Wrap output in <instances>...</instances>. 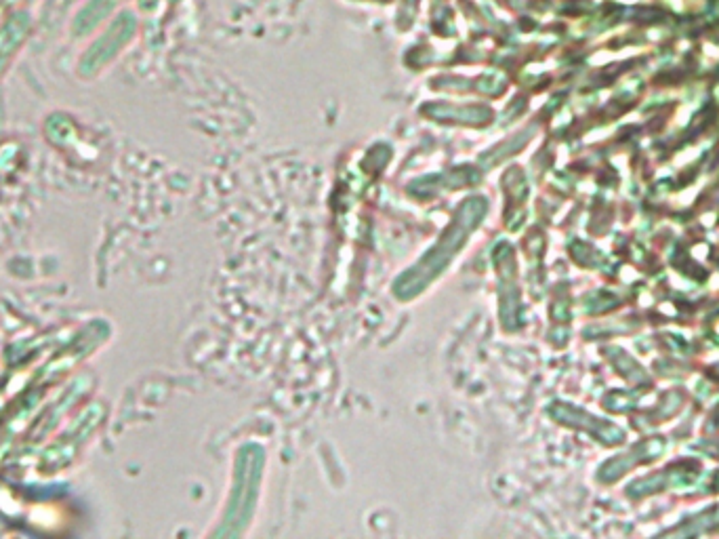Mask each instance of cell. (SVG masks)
<instances>
[{
  "label": "cell",
  "instance_id": "52a82bcc",
  "mask_svg": "<svg viewBox=\"0 0 719 539\" xmlns=\"http://www.w3.org/2000/svg\"><path fill=\"white\" fill-rule=\"evenodd\" d=\"M610 352H612L610 358L614 361L616 369H619V373H621L625 379H629L631 384H646V382H648V375H646L644 367H642L638 361H633V358H631L625 350L614 348V350H610Z\"/></svg>",
  "mask_w": 719,
  "mask_h": 539
},
{
  "label": "cell",
  "instance_id": "8992f818",
  "mask_svg": "<svg viewBox=\"0 0 719 539\" xmlns=\"http://www.w3.org/2000/svg\"><path fill=\"white\" fill-rule=\"evenodd\" d=\"M116 3L118 0H89V3L76 13V19H74L76 36L91 32L101 22V19L110 15V11L114 9Z\"/></svg>",
  "mask_w": 719,
  "mask_h": 539
},
{
  "label": "cell",
  "instance_id": "3957f363",
  "mask_svg": "<svg viewBox=\"0 0 719 539\" xmlns=\"http://www.w3.org/2000/svg\"><path fill=\"white\" fill-rule=\"evenodd\" d=\"M553 415H556L558 419H562L564 424H568L572 428H579V430L589 432L591 436H595L600 443H604L608 447L621 445L625 441V432L619 426L602 422V419L593 417V415H589V413H585L581 409H574V407H568V405H558L556 409H553Z\"/></svg>",
  "mask_w": 719,
  "mask_h": 539
},
{
  "label": "cell",
  "instance_id": "277c9868",
  "mask_svg": "<svg viewBox=\"0 0 719 539\" xmlns=\"http://www.w3.org/2000/svg\"><path fill=\"white\" fill-rule=\"evenodd\" d=\"M30 28H32V19L26 11L11 15L3 24V28H0V72L7 68L13 53L22 47Z\"/></svg>",
  "mask_w": 719,
  "mask_h": 539
},
{
  "label": "cell",
  "instance_id": "5b68a950",
  "mask_svg": "<svg viewBox=\"0 0 719 539\" xmlns=\"http://www.w3.org/2000/svg\"><path fill=\"white\" fill-rule=\"evenodd\" d=\"M677 466H680V464H677ZM677 466H673V468L669 466V468H667V470H663V472H656V474L644 476V478H640V481L631 483V485H629V489H627L629 497H633V499H640V497H646V495H650V493H656V491H663V489H667V487L673 483V478H677V481H680V478H684V476H686V472H688V470L680 472V470H677Z\"/></svg>",
  "mask_w": 719,
  "mask_h": 539
},
{
  "label": "cell",
  "instance_id": "7a4b0ae2",
  "mask_svg": "<svg viewBox=\"0 0 719 539\" xmlns=\"http://www.w3.org/2000/svg\"><path fill=\"white\" fill-rule=\"evenodd\" d=\"M665 451V441L661 436H652V438H644L642 443L633 445L625 455H619L610 459V462H606L602 468H600V483H614L619 481V478L623 474H627L629 470H633L635 466H644V464H650L654 462V459H659Z\"/></svg>",
  "mask_w": 719,
  "mask_h": 539
},
{
  "label": "cell",
  "instance_id": "6da1fadb",
  "mask_svg": "<svg viewBox=\"0 0 719 539\" xmlns=\"http://www.w3.org/2000/svg\"><path fill=\"white\" fill-rule=\"evenodd\" d=\"M131 17H133L131 13L118 15L116 22H112L110 28L97 38V41L89 47V53L80 59V70L82 72H91V70L101 68L108 62V59L114 57V53H118V49L122 45L129 41L133 26H135V22Z\"/></svg>",
  "mask_w": 719,
  "mask_h": 539
}]
</instances>
